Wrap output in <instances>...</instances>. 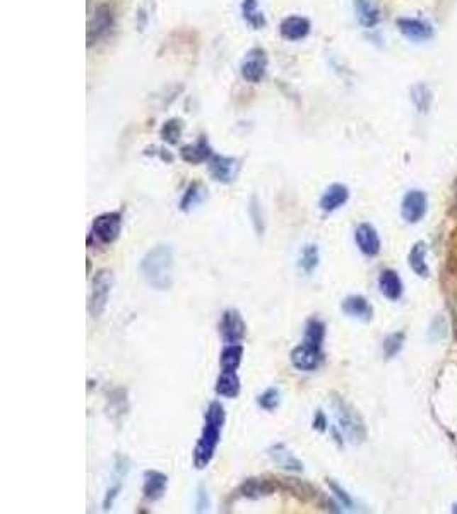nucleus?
<instances>
[{"label": "nucleus", "instance_id": "1", "mask_svg": "<svg viewBox=\"0 0 457 514\" xmlns=\"http://www.w3.org/2000/svg\"><path fill=\"white\" fill-rule=\"evenodd\" d=\"M226 424V412L219 401H211L204 412V427L192 451V463L197 470H204L214 459L216 449L221 442V434Z\"/></svg>", "mask_w": 457, "mask_h": 514}, {"label": "nucleus", "instance_id": "2", "mask_svg": "<svg viewBox=\"0 0 457 514\" xmlns=\"http://www.w3.org/2000/svg\"><path fill=\"white\" fill-rule=\"evenodd\" d=\"M141 275L144 281L158 292L170 290L173 285V248L166 244L153 247L141 259Z\"/></svg>", "mask_w": 457, "mask_h": 514}, {"label": "nucleus", "instance_id": "3", "mask_svg": "<svg viewBox=\"0 0 457 514\" xmlns=\"http://www.w3.org/2000/svg\"><path fill=\"white\" fill-rule=\"evenodd\" d=\"M331 408L334 412L338 429L343 432L344 439H348L351 444H363L367 441L368 432L360 413L338 393L331 395Z\"/></svg>", "mask_w": 457, "mask_h": 514}, {"label": "nucleus", "instance_id": "4", "mask_svg": "<svg viewBox=\"0 0 457 514\" xmlns=\"http://www.w3.org/2000/svg\"><path fill=\"white\" fill-rule=\"evenodd\" d=\"M123 217L120 211H108V213L98 214L91 223L88 242H98L99 246H111L122 234Z\"/></svg>", "mask_w": 457, "mask_h": 514}, {"label": "nucleus", "instance_id": "5", "mask_svg": "<svg viewBox=\"0 0 457 514\" xmlns=\"http://www.w3.org/2000/svg\"><path fill=\"white\" fill-rule=\"evenodd\" d=\"M111 288H114V273L110 269H98L91 280V292L88 300V310L91 317H99L105 312L110 298Z\"/></svg>", "mask_w": 457, "mask_h": 514}, {"label": "nucleus", "instance_id": "6", "mask_svg": "<svg viewBox=\"0 0 457 514\" xmlns=\"http://www.w3.org/2000/svg\"><path fill=\"white\" fill-rule=\"evenodd\" d=\"M277 491H281L280 479H272V476H248L235 488L233 497L235 499L260 501L264 497L272 496Z\"/></svg>", "mask_w": 457, "mask_h": 514}, {"label": "nucleus", "instance_id": "7", "mask_svg": "<svg viewBox=\"0 0 457 514\" xmlns=\"http://www.w3.org/2000/svg\"><path fill=\"white\" fill-rule=\"evenodd\" d=\"M324 360H326V354L324 348H317L307 345V343H300L294 346L290 354V362L292 366L300 372H315L322 367Z\"/></svg>", "mask_w": 457, "mask_h": 514}, {"label": "nucleus", "instance_id": "8", "mask_svg": "<svg viewBox=\"0 0 457 514\" xmlns=\"http://www.w3.org/2000/svg\"><path fill=\"white\" fill-rule=\"evenodd\" d=\"M268 53L264 48L255 47L248 50L247 55L243 57L242 64H240V74L247 82L252 84H259L264 80L265 72H268Z\"/></svg>", "mask_w": 457, "mask_h": 514}, {"label": "nucleus", "instance_id": "9", "mask_svg": "<svg viewBox=\"0 0 457 514\" xmlns=\"http://www.w3.org/2000/svg\"><path fill=\"white\" fill-rule=\"evenodd\" d=\"M219 334L224 345L230 343H242L247 337V324L238 309H226L219 319Z\"/></svg>", "mask_w": 457, "mask_h": 514}, {"label": "nucleus", "instance_id": "10", "mask_svg": "<svg viewBox=\"0 0 457 514\" xmlns=\"http://www.w3.org/2000/svg\"><path fill=\"white\" fill-rule=\"evenodd\" d=\"M114 26H115L114 9H111L110 6H106V4L97 7L93 18H91L88 23V45H93L101 38H105L108 33L114 30Z\"/></svg>", "mask_w": 457, "mask_h": 514}, {"label": "nucleus", "instance_id": "11", "mask_svg": "<svg viewBox=\"0 0 457 514\" xmlns=\"http://www.w3.org/2000/svg\"><path fill=\"white\" fill-rule=\"evenodd\" d=\"M207 170L213 180L219 184H231L240 172V161L231 156L213 155V158L207 161Z\"/></svg>", "mask_w": 457, "mask_h": 514}, {"label": "nucleus", "instance_id": "12", "mask_svg": "<svg viewBox=\"0 0 457 514\" xmlns=\"http://www.w3.org/2000/svg\"><path fill=\"white\" fill-rule=\"evenodd\" d=\"M428 208V199L426 194L423 190L413 189L409 192H406V196L402 197L401 202V217L406 223H418L422 222L423 217H425Z\"/></svg>", "mask_w": 457, "mask_h": 514}, {"label": "nucleus", "instance_id": "13", "mask_svg": "<svg viewBox=\"0 0 457 514\" xmlns=\"http://www.w3.org/2000/svg\"><path fill=\"white\" fill-rule=\"evenodd\" d=\"M355 242L358 251L367 257H377L380 254L382 242L379 231L370 223H360L355 230Z\"/></svg>", "mask_w": 457, "mask_h": 514}, {"label": "nucleus", "instance_id": "14", "mask_svg": "<svg viewBox=\"0 0 457 514\" xmlns=\"http://www.w3.org/2000/svg\"><path fill=\"white\" fill-rule=\"evenodd\" d=\"M168 475L158 470H146L143 475V497L146 503H156L163 499L168 491Z\"/></svg>", "mask_w": 457, "mask_h": 514}, {"label": "nucleus", "instance_id": "15", "mask_svg": "<svg viewBox=\"0 0 457 514\" xmlns=\"http://www.w3.org/2000/svg\"><path fill=\"white\" fill-rule=\"evenodd\" d=\"M268 456L276 463L281 470L290 471V474H303L305 470V465L297 454L292 453L288 446L282 444V442H276L268 449Z\"/></svg>", "mask_w": 457, "mask_h": 514}, {"label": "nucleus", "instance_id": "16", "mask_svg": "<svg viewBox=\"0 0 457 514\" xmlns=\"http://www.w3.org/2000/svg\"><path fill=\"white\" fill-rule=\"evenodd\" d=\"M281 483V491H286L288 494H292L297 499L303 501V503H317L321 504L324 496L314 485L305 482V480H298V479H280Z\"/></svg>", "mask_w": 457, "mask_h": 514}, {"label": "nucleus", "instance_id": "17", "mask_svg": "<svg viewBox=\"0 0 457 514\" xmlns=\"http://www.w3.org/2000/svg\"><path fill=\"white\" fill-rule=\"evenodd\" d=\"M213 148L206 136H201L194 144H187L180 149V158L189 165H201L213 158Z\"/></svg>", "mask_w": 457, "mask_h": 514}, {"label": "nucleus", "instance_id": "18", "mask_svg": "<svg viewBox=\"0 0 457 514\" xmlns=\"http://www.w3.org/2000/svg\"><path fill=\"white\" fill-rule=\"evenodd\" d=\"M350 199V189L344 184H332L324 190L321 196V201H319V208H321L324 213H334L339 208H343L344 204Z\"/></svg>", "mask_w": 457, "mask_h": 514}, {"label": "nucleus", "instance_id": "19", "mask_svg": "<svg viewBox=\"0 0 457 514\" xmlns=\"http://www.w3.org/2000/svg\"><path fill=\"white\" fill-rule=\"evenodd\" d=\"M341 310L346 316L368 322L373 317V307L363 295H350L341 302Z\"/></svg>", "mask_w": 457, "mask_h": 514}, {"label": "nucleus", "instance_id": "20", "mask_svg": "<svg viewBox=\"0 0 457 514\" xmlns=\"http://www.w3.org/2000/svg\"><path fill=\"white\" fill-rule=\"evenodd\" d=\"M240 391H242V381L236 371H221L219 372L218 379L214 384V393L221 398H228L233 400L238 398Z\"/></svg>", "mask_w": 457, "mask_h": 514}, {"label": "nucleus", "instance_id": "21", "mask_svg": "<svg viewBox=\"0 0 457 514\" xmlns=\"http://www.w3.org/2000/svg\"><path fill=\"white\" fill-rule=\"evenodd\" d=\"M310 28H312L310 21L307 18H302V16H290V18H286L281 23L280 31L285 40L298 41L309 36Z\"/></svg>", "mask_w": 457, "mask_h": 514}, {"label": "nucleus", "instance_id": "22", "mask_svg": "<svg viewBox=\"0 0 457 514\" xmlns=\"http://www.w3.org/2000/svg\"><path fill=\"white\" fill-rule=\"evenodd\" d=\"M379 290L380 293L390 302H397L402 297L404 287H402L401 276L394 269H384L379 276Z\"/></svg>", "mask_w": 457, "mask_h": 514}, {"label": "nucleus", "instance_id": "23", "mask_svg": "<svg viewBox=\"0 0 457 514\" xmlns=\"http://www.w3.org/2000/svg\"><path fill=\"white\" fill-rule=\"evenodd\" d=\"M397 28L406 38L413 41H425L431 38L434 31H431L430 24L423 23L419 19H411V18H401L397 19Z\"/></svg>", "mask_w": 457, "mask_h": 514}, {"label": "nucleus", "instance_id": "24", "mask_svg": "<svg viewBox=\"0 0 457 514\" xmlns=\"http://www.w3.org/2000/svg\"><path fill=\"white\" fill-rule=\"evenodd\" d=\"M327 326L321 317H310L305 322V333H303V343L317 348H324L326 341Z\"/></svg>", "mask_w": 457, "mask_h": 514}, {"label": "nucleus", "instance_id": "25", "mask_svg": "<svg viewBox=\"0 0 457 514\" xmlns=\"http://www.w3.org/2000/svg\"><path fill=\"white\" fill-rule=\"evenodd\" d=\"M245 348L242 343H230L224 345L221 354H219V367L221 371H238L242 366Z\"/></svg>", "mask_w": 457, "mask_h": 514}, {"label": "nucleus", "instance_id": "26", "mask_svg": "<svg viewBox=\"0 0 457 514\" xmlns=\"http://www.w3.org/2000/svg\"><path fill=\"white\" fill-rule=\"evenodd\" d=\"M408 263L411 271L419 278H428L430 276V269H428L426 264V246L425 242H417L413 247H411Z\"/></svg>", "mask_w": 457, "mask_h": 514}, {"label": "nucleus", "instance_id": "27", "mask_svg": "<svg viewBox=\"0 0 457 514\" xmlns=\"http://www.w3.org/2000/svg\"><path fill=\"white\" fill-rule=\"evenodd\" d=\"M355 12L361 26L373 28L379 24L380 14L373 0H355Z\"/></svg>", "mask_w": 457, "mask_h": 514}, {"label": "nucleus", "instance_id": "28", "mask_svg": "<svg viewBox=\"0 0 457 514\" xmlns=\"http://www.w3.org/2000/svg\"><path fill=\"white\" fill-rule=\"evenodd\" d=\"M204 185H202L201 182H192V184H189V187L185 189L184 196H182L180 202H178V208H180V211H184V213H190V211L197 208V206L204 201Z\"/></svg>", "mask_w": 457, "mask_h": 514}, {"label": "nucleus", "instance_id": "29", "mask_svg": "<svg viewBox=\"0 0 457 514\" xmlns=\"http://www.w3.org/2000/svg\"><path fill=\"white\" fill-rule=\"evenodd\" d=\"M319 263H321V251H319V247L315 246V244L303 246L300 256H298V268H300V271L305 273V275H312V273L319 268Z\"/></svg>", "mask_w": 457, "mask_h": 514}, {"label": "nucleus", "instance_id": "30", "mask_svg": "<svg viewBox=\"0 0 457 514\" xmlns=\"http://www.w3.org/2000/svg\"><path fill=\"white\" fill-rule=\"evenodd\" d=\"M242 16L245 23L250 24L253 30H263V28H265V24H268L264 12L259 9V2H257V0H243Z\"/></svg>", "mask_w": 457, "mask_h": 514}, {"label": "nucleus", "instance_id": "31", "mask_svg": "<svg viewBox=\"0 0 457 514\" xmlns=\"http://www.w3.org/2000/svg\"><path fill=\"white\" fill-rule=\"evenodd\" d=\"M108 410H110V417L114 418L115 422H119L120 418L126 415L128 410L126 389L117 388L114 389V391H110V395H108Z\"/></svg>", "mask_w": 457, "mask_h": 514}, {"label": "nucleus", "instance_id": "32", "mask_svg": "<svg viewBox=\"0 0 457 514\" xmlns=\"http://www.w3.org/2000/svg\"><path fill=\"white\" fill-rule=\"evenodd\" d=\"M257 405H259L264 412H274V410L280 408L281 405L280 388L272 386V388L264 389V391L257 396Z\"/></svg>", "mask_w": 457, "mask_h": 514}, {"label": "nucleus", "instance_id": "33", "mask_svg": "<svg viewBox=\"0 0 457 514\" xmlns=\"http://www.w3.org/2000/svg\"><path fill=\"white\" fill-rule=\"evenodd\" d=\"M182 131H184V122L180 119H170L161 127L160 136L165 143L178 144V141L182 138Z\"/></svg>", "mask_w": 457, "mask_h": 514}, {"label": "nucleus", "instance_id": "34", "mask_svg": "<svg viewBox=\"0 0 457 514\" xmlns=\"http://www.w3.org/2000/svg\"><path fill=\"white\" fill-rule=\"evenodd\" d=\"M406 341V334L402 331H397V333L389 334L387 338L384 339V345H382V350H384V356L387 360L394 359V356L399 355V351L402 350Z\"/></svg>", "mask_w": 457, "mask_h": 514}, {"label": "nucleus", "instance_id": "35", "mask_svg": "<svg viewBox=\"0 0 457 514\" xmlns=\"http://www.w3.org/2000/svg\"><path fill=\"white\" fill-rule=\"evenodd\" d=\"M411 102H413V105L417 106L419 114H425V111H428V109H430V102H431L430 89H428L425 84L413 86V88H411Z\"/></svg>", "mask_w": 457, "mask_h": 514}, {"label": "nucleus", "instance_id": "36", "mask_svg": "<svg viewBox=\"0 0 457 514\" xmlns=\"http://www.w3.org/2000/svg\"><path fill=\"white\" fill-rule=\"evenodd\" d=\"M248 217L252 219V226L255 230L257 235H264L265 231V219H264V211L263 206H260L259 199L252 197L250 204H248Z\"/></svg>", "mask_w": 457, "mask_h": 514}, {"label": "nucleus", "instance_id": "37", "mask_svg": "<svg viewBox=\"0 0 457 514\" xmlns=\"http://www.w3.org/2000/svg\"><path fill=\"white\" fill-rule=\"evenodd\" d=\"M327 487H329L331 494L334 496L336 499H338V503H339L341 508L351 509V511H353V509H355V501H353V497H351L350 494H348L346 488L341 487V485H339L338 482H336V480L327 479Z\"/></svg>", "mask_w": 457, "mask_h": 514}, {"label": "nucleus", "instance_id": "38", "mask_svg": "<svg viewBox=\"0 0 457 514\" xmlns=\"http://www.w3.org/2000/svg\"><path fill=\"white\" fill-rule=\"evenodd\" d=\"M128 471H131V459H128V456H126V454L115 456L114 471H111L114 480H122V482H126Z\"/></svg>", "mask_w": 457, "mask_h": 514}, {"label": "nucleus", "instance_id": "39", "mask_svg": "<svg viewBox=\"0 0 457 514\" xmlns=\"http://www.w3.org/2000/svg\"><path fill=\"white\" fill-rule=\"evenodd\" d=\"M122 487H123V482L122 480H114V483L110 485V487L106 488L105 492V497H103V511H111V508H114L115 501L119 499L120 492H122Z\"/></svg>", "mask_w": 457, "mask_h": 514}, {"label": "nucleus", "instance_id": "40", "mask_svg": "<svg viewBox=\"0 0 457 514\" xmlns=\"http://www.w3.org/2000/svg\"><path fill=\"white\" fill-rule=\"evenodd\" d=\"M211 508V499L209 494H207V488L204 485L197 488V494H195V511L197 513H206L209 511Z\"/></svg>", "mask_w": 457, "mask_h": 514}, {"label": "nucleus", "instance_id": "41", "mask_svg": "<svg viewBox=\"0 0 457 514\" xmlns=\"http://www.w3.org/2000/svg\"><path fill=\"white\" fill-rule=\"evenodd\" d=\"M312 429L317 430V432H327L329 430V420H327L326 413L322 412V410H317V412L314 413V420H312Z\"/></svg>", "mask_w": 457, "mask_h": 514}, {"label": "nucleus", "instance_id": "42", "mask_svg": "<svg viewBox=\"0 0 457 514\" xmlns=\"http://www.w3.org/2000/svg\"><path fill=\"white\" fill-rule=\"evenodd\" d=\"M454 208H456V213H457V190H456V201H454Z\"/></svg>", "mask_w": 457, "mask_h": 514}, {"label": "nucleus", "instance_id": "43", "mask_svg": "<svg viewBox=\"0 0 457 514\" xmlns=\"http://www.w3.org/2000/svg\"><path fill=\"white\" fill-rule=\"evenodd\" d=\"M452 513H457V504H454V508H452Z\"/></svg>", "mask_w": 457, "mask_h": 514}, {"label": "nucleus", "instance_id": "44", "mask_svg": "<svg viewBox=\"0 0 457 514\" xmlns=\"http://www.w3.org/2000/svg\"><path fill=\"white\" fill-rule=\"evenodd\" d=\"M456 190H457V180H456Z\"/></svg>", "mask_w": 457, "mask_h": 514}]
</instances>
